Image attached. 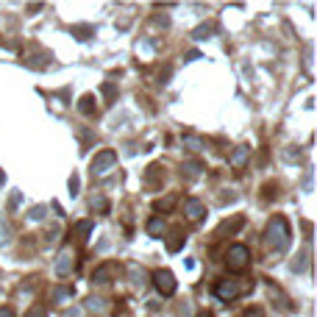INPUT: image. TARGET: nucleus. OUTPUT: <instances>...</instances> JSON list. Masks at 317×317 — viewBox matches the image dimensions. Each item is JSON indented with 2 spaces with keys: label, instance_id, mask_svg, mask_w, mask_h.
<instances>
[{
  "label": "nucleus",
  "instance_id": "obj_11",
  "mask_svg": "<svg viewBox=\"0 0 317 317\" xmlns=\"http://www.w3.org/2000/svg\"><path fill=\"white\" fill-rule=\"evenodd\" d=\"M78 109H81L84 114H92V112H95V98H92V95H84V98H81V106H78Z\"/></svg>",
  "mask_w": 317,
  "mask_h": 317
},
{
  "label": "nucleus",
  "instance_id": "obj_10",
  "mask_svg": "<svg viewBox=\"0 0 317 317\" xmlns=\"http://www.w3.org/2000/svg\"><path fill=\"white\" fill-rule=\"evenodd\" d=\"M67 295H73V290H70V287H56V290L50 292V300H53V303H59V300H64Z\"/></svg>",
  "mask_w": 317,
  "mask_h": 317
},
{
  "label": "nucleus",
  "instance_id": "obj_4",
  "mask_svg": "<svg viewBox=\"0 0 317 317\" xmlns=\"http://www.w3.org/2000/svg\"><path fill=\"white\" fill-rule=\"evenodd\" d=\"M117 164V153L114 150H100V153L92 159V175H103V172H109Z\"/></svg>",
  "mask_w": 317,
  "mask_h": 317
},
{
  "label": "nucleus",
  "instance_id": "obj_2",
  "mask_svg": "<svg viewBox=\"0 0 317 317\" xmlns=\"http://www.w3.org/2000/svg\"><path fill=\"white\" fill-rule=\"evenodd\" d=\"M225 265H228L231 273H242V270L250 265V248H245V245H231L228 253H225Z\"/></svg>",
  "mask_w": 317,
  "mask_h": 317
},
{
  "label": "nucleus",
  "instance_id": "obj_25",
  "mask_svg": "<svg viewBox=\"0 0 317 317\" xmlns=\"http://www.w3.org/2000/svg\"><path fill=\"white\" fill-rule=\"evenodd\" d=\"M64 317H81V309H70V312H67Z\"/></svg>",
  "mask_w": 317,
  "mask_h": 317
},
{
  "label": "nucleus",
  "instance_id": "obj_19",
  "mask_svg": "<svg viewBox=\"0 0 317 317\" xmlns=\"http://www.w3.org/2000/svg\"><path fill=\"white\" fill-rule=\"evenodd\" d=\"M242 317H265V309H259V306L245 309V315H242Z\"/></svg>",
  "mask_w": 317,
  "mask_h": 317
},
{
  "label": "nucleus",
  "instance_id": "obj_7",
  "mask_svg": "<svg viewBox=\"0 0 317 317\" xmlns=\"http://www.w3.org/2000/svg\"><path fill=\"white\" fill-rule=\"evenodd\" d=\"M187 217L189 220H200V217H203V203H200L197 197H189L187 200Z\"/></svg>",
  "mask_w": 317,
  "mask_h": 317
},
{
  "label": "nucleus",
  "instance_id": "obj_16",
  "mask_svg": "<svg viewBox=\"0 0 317 317\" xmlns=\"http://www.w3.org/2000/svg\"><path fill=\"white\" fill-rule=\"evenodd\" d=\"M45 212H48V206H34V209H31V220H42Z\"/></svg>",
  "mask_w": 317,
  "mask_h": 317
},
{
  "label": "nucleus",
  "instance_id": "obj_12",
  "mask_svg": "<svg viewBox=\"0 0 317 317\" xmlns=\"http://www.w3.org/2000/svg\"><path fill=\"white\" fill-rule=\"evenodd\" d=\"M162 231H164V223L159 220V217H153V220L147 223V234H150V237H159Z\"/></svg>",
  "mask_w": 317,
  "mask_h": 317
},
{
  "label": "nucleus",
  "instance_id": "obj_9",
  "mask_svg": "<svg viewBox=\"0 0 317 317\" xmlns=\"http://www.w3.org/2000/svg\"><path fill=\"white\" fill-rule=\"evenodd\" d=\"M248 153H250V147H237V150L231 153V159H228V162H231V164H242L245 159H248Z\"/></svg>",
  "mask_w": 317,
  "mask_h": 317
},
{
  "label": "nucleus",
  "instance_id": "obj_3",
  "mask_svg": "<svg viewBox=\"0 0 317 317\" xmlns=\"http://www.w3.org/2000/svg\"><path fill=\"white\" fill-rule=\"evenodd\" d=\"M153 284H156V290L162 292L164 298L175 295V290H178V284H175V278H172L170 270H156V273H153Z\"/></svg>",
  "mask_w": 317,
  "mask_h": 317
},
{
  "label": "nucleus",
  "instance_id": "obj_18",
  "mask_svg": "<svg viewBox=\"0 0 317 317\" xmlns=\"http://www.w3.org/2000/svg\"><path fill=\"white\" fill-rule=\"evenodd\" d=\"M25 317H48V315H45V306H31Z\"/></svg>",
  "mask_w": 317,
  "mask_h": 317
},
{
  "label": "nucleus",
  "instance_id": "obj_24",
  "mask_svg": "<svg viewBox=\"0 0 317 317\" xmlns=\"http://www.w3.org/2000/svg\"><path fill=\"white\" fill-rule=\"evenodd\" d=\"M0 317H14V312L9 306H0Z\"/></svg>",
  "mask_w": 317,
  "mask_h": 317
},
{
  "label": "nucleus",
  "instance_id": "obj_14",
  "mask_svg": "<svg viewBox=\"0 0 317 317\" xmlns=\"http://www.w3.org/2000/svg\"><path fill=\"white\" fill-rule=\"evenodd\" d=\"M184 145H189V150H200V147H203V142H200V139H195V137H184Z\"/></svg>",
  "mask_w": 317,
  "mask_h": 317
},
{
  "label": "nucleus",
  "instance_id": "obj_1",
  "mask_svg": "<svg viewBox=\"0 0 317 317\" xmlns=\"http://www.w3.org/2000/svg\"><path fill=\"white\" fill-rule=\"evenodd\" d=\"M290 240H292V231H290V223L284 217H273L270 225H267V245L275 250V253H284L290 248Z\"/></svg>",
  "mask_w": 317,
  "mask_h": 317
},
{
  "label": "nucleus",
  "instance_id": "obj_6",
  "mask_svg": "<svg viewBox=\"0 0 317 317\" xmlns=\"http://www.w3.org/2000/svg\"><path fill=\"white\" fill-rule=\"evenodd\" d=\"M56 273H59L61 278L73 273V253H70V250H64V253L59 256V262H56Z\"/></svg>",
  "mask_w": 317,
  "mask_h": 317
},
{
  "label": "nucleus",
  "instance_id": "obj_13",
  "mask_svg": "<svg viewBox=\"0 0 317 317\" xmlns=\"http://www.w3.org/2000/svg\"><path fill=\"white\" fill-rule=\"evenodd\" d=\"M172 237H175V240H170V242H167V250H170V253H175V250H178L181 245H184V240H187V237H184L181 231H175Z\"/></svg>",
  "mask_w": 317,
  "mask_h": 317
},
{
  "label": "nucleus",
  "instance_id": "obj_8",
  "mask_svg": "<svg viewBox=\"0 0 317 317\" xmlns=\"http://www.w3.org/2000/svg\"><path fill=\"white\" fill-rule=\"evenodd\" d=\"M109 275H112V267L103 265V267H98V270H95L92 281H95V284H109Z\"/></svg>",
  "mask_w": 317,
  "mask_h": 317
},
{
  "label": "nucleus",
  "instance_id": "obj_17",
  "mask_svg": "<svg viewBox=\"0 0 317 317\" xmlns=\"http://www.w3.org/2000/svg\"><path fill=\"white\" fill-rule=\"evenodd\" d=\"M103 95H106V100L112 103V100H114V95H117V89H114L112 84H103Z\"/></svg>",
  "mask_w": 317,
  "mask_h": 317
},
{
  "label": "nucleus",
  "instance_id": "obj_20",
  "mask_svg": "<svg viewBox=\"0 0 317 317\" xmlns=\"http://www.w3.org/2000/svg\"><path fill=\"white\" fill-rule=\"evenodd\" d=\"M172 203H175V195H170V197H164V200H159V203H156V209H170Z\"/></svg>",
  "mask_w": 317,
  "mask_h": 317
},
{
  "label": "nucleus",
  "instance_id": "obj_26",
  "mask_svg": "<svg viewBox=\"0 0 317 317\" xmlns=\"http://www.w3.org/2000/svg\"><path fill=\"white\" fill-rule=\"evenodd\" d=\"M200 317H212V315H209V312H200Z\"/></svg>",
  "mask_w": 317,
  "mask_h": 317
},
{
  "label": "nucleus",
  "instance_id": "obj_23",
  "mask_svg": "<svg viewBox=\"0 0 317 317\" xmlns=\"http://www.w3.org/2000/svg\"><path fill=\"white\" fill-rule=\"evenodd\" d=\"M6 234H9V225H6V220H3V215H0V242H3Z\"/></svg>",
  "mask_w": 317,
  "mask_h": 317
},
{
  "label": "nucleus",
  "instance_id": "obj_5",
  "mask_svg": "<svg viewBox=\"0 0 317 317\" xmlns=\"http://www.w3.org/2000/svg\"><path fill=\"white\" fill-rule=\"evenodd\" d=\"M240 292L242 290H240V284H237V281H217L215 284V295L220 300H234Z\"/></svg>",
  "mask_w": 317,
  "mask_h": 317
},
{
  "label": "nucleus",
  "instance_id": "obj_21",
  "mask_svg": "<svg viewBox=\"0 0 317 317\" xmlns=\"http://www.w3.org/2000/svg\"><path fill=\"white\" fill-rule=\"evenodd\" d=\"M73 34H81L78 39H89V34H95L92 28H73Z\"/></svg>",
  "mask_w": 317,
  "mask_h": 317
},
{
  "label": "nucleus",
  "instance_id": "obj_22",
  "mask_svg": "<svg viewBox=\"0 0 317 317\" xmlns=\"http://www.w3.org/2000/svg\"><path fill=\"white\" fill-rule=\"evenodd\" d=\"M78 187H81V181H78V175H73L70 178V195H78Z\"/></svg>",
  "mask_w": 317,
  "mask_h": 317
},
{
  "label": "nucleus",
  "instance_id": "obj_15",
  "mask_svg": "<svg viewBox=\"0 0 317 317\" xmlns=\"http://www.w3.org/2000/svg\"><path fill=\"white\" fill-rule=\"evenodd\" d=\"M184 170H187L189 175H197V172L203 170V164H200V162H189V164H184Z\"/></svg>",
  "mask_w": 317,
  "mask_h": 317
}]
</instances>
